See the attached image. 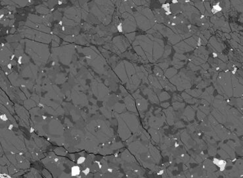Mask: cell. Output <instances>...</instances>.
Returning <instances> with one entry per match:
<instances>
[{"mask_svg":"<svg viewBox=\"0 0 243 178\" xmlns=\"http://www.w3.org/2000/svg\"><path fill=\"white\" fill-rule=\"evenodd\" d=\"M120 116L126 123L132 133H135L138 132L139 125V120L137 115L125 111Z\"/></svg>","mask_w":243,"mask_h":178,"instance_id":"cell-1","label":"cell"},{"mask_svg":"<svg viewBox=\"0 0 243 178\" xmlns=\"http://www.w3.org/2000/svg\"><path fill=\"white\" fill-rule=\"evenodd\" d=\"M117 119H118V134L122 140H125L126 139H130L132 135V131L130 130V128L125 123V121L123 120L119 114H116Z\"/></svg>","mask_w":243,"mask_h":178,"instance_id":"cell-2","label":"cell"},{"mask_svg":"<svg viewBox=\"0 0 243 178\" xmlns=\"http://www.w3.org/2000/svg\"><path fill=\"white\" fill-rule=\"evenodd\" d=\"M232 89H233V96L235 98H241L242 96V85L239 83L237 77L231 75Z\"/></svg>","mask_w":243,"mask_h":178,"instance_id":"cell-3","label":"cell"},{"mask_svg":"<svg viewBox=\"0 0 243 178\" xmlns=\"http://www.w3.org/2000/svg\"><path fill=\"white\" fill-rule=\"evenodd\" d=\"M114 71H115L116 74L118 76V77L120 79V80L123 83H127V81H128V77L126 71H125V68L124 63H120L115 67V69H114Z\"/></svg>","mask_w":243,"mask_h":178,"instance_id":"cell-4","label":"cell"},{"mask_svg":"<svg viewBox=\"0 0 243 178\" xmlns=\"http://www.w3.org/2000/svg\"><path fill=\"white\" fill-rule=\"evenodd\" d=\"M136 100V106L137 108L141 113L145 111L148 108V102L141 96L140 94L137 95V97H135Z\"/></svg>","mask_w":243,"mask_h":178,"instance_id":"cell-5","label":"cell"},{"mask_svg":"<svg viewBox=\"0 0 243 178\" xmlns=\"http://www.w3.org/2000/svg\"><path fill=\"white\" fill-rule=\"evenodd\" d=\"M148 147L149 152H150L151 156L154 160V162L156 163V164H159L161 161V155L158 150L151 144H149Z\"/></svg>","mask_w":243,"mask_h":178,"instance_id":"cell-6","label":"cell"},{"mask_svg":"<svg viewBox=\"0 0 243 178\" xmlns=\"http://www.w3.org/2000/svg\"><path fill=\"white\" fill-rule=\"evenodd\" d=\"M175 47V50L176 51V53H177V54H183V53L185 52H190L191 50H193L194 48L191 47L189 45H188L187 43H185V42H179V43L176 44Z\"/></svg>","mask_w":243,"mask_h":178,"instance_id":"cell-7","label":"cell"},{"mask_svg":"<svg viewBox=\"0 0 243 178\" xmlns=\"http://www.w3.org/2000/svg\"><path fill=\"white\" fill-rule=\"evenodd\" d=\"M125 102V105L126 106L127 110L128 111H132L133 113H137V111L136 110V107H135V104L134 100H133L132 96L130 94L126 96L124 99Z\"/></svg>","mask_w":243,"mask_h":178,"instance_id":"cell-8","label":"cell"},{"mask_svg":"<svg viewBox=\"0 0 243 178\" xmlns=\"http://www.w3.org/2000/svg\"><path fill=\"white\" fill-rule=\"evenodd\" d=\"M168 110H164L166 116V120L170 126H173L174 124V112L173 111V108H168Z\"/></svg>","mask_w":243,"mask_h":178,"instance_id":"cell-9","label":"cell"},{"mask_svg":"<svg viewBox=\"0 0 243 178\" xmlns=\"http://www.w3.org/2000/svg\"><path fill=\"white\" fill-rule=\"evenodd\" d=\"M149 81L152 84V86H153L155 89H159V90L162 89V87L161 86V83H160L158 78L156 77L154 75H149Z\"/></svg>","mask_w":243,"mask_h":178,"instance_id":"cell-10","label":"cell"},{"mask_svg":"<svg viewBox=\"0 0 243 178\" xmlns=\"http://www.w3.org/2000/svg\"><path fill=\"white\" fill-rule=\"evenodd\" d=\"M194 115H195V112H194L193 109H192L190 106H187L185 110V111H184V116L186 118H187L188 120L191 121L194 119Z\"/></svg>","mask_w":243,"mask_h":178,"instance_id":"cell-11","label":"cell"},{"mask_svg":"<svg viewBox=\"0 0 243 178\" xmlns=\"http://www.w3.org/2000/svg\"><path fill=\"white\" fill-rule=\"evenodd\" d=\"M149 134L151 135L152 139L154 140V142L158 143L160 142V135L158 131H157L156 129L151 128L149 129Z\"/></svg>","mask_w":243,"mask_h":178,"instance_id":"cell-12","label":"cell"},{"mask_svg":"<svg viewBox=\"0 0 243 178\" xmlns=\"http://www.w3.org/2000/svg\"><path fill=\"white\" fill-rule=\"evenodd\" d=\"M82 169L78 164H75L71 168V176L72 177H79L81 174Z\"/></svg>","mask_w":243,"mask_h":178,"instance_id":"cell-13","label":"cell"},{"mask_svg":"<svg viewBox=\"0 0 243 178\" xmlns=\"http://www.w3.org/2000/svg\"><path fill=\"white\" fill-rule=\"evenodd\" d=\"M177 70L176 69L175 67H171V68L168 69L165 71L164 77L169 80L170 79H171L172 77H173V76L175 75L176 74H177Z\"/></svg>","mask_w":243,"mask_h":178,"instance_id":"cell-14","label":"cell"},{"mask_svg":"<svg viewBox=\"0 0 243 178\" xmlns=\"http://www.w3.org/2000/svg\"><path fill=\"white\" fill-rule=\"evenodd\" d=\"M126 106L124 104L116 103L114 105V111L118 113H122L126 111Z\"/></svg>","mask_w":243,"mask_h":178,"instance_id":"cell-15","label":"cell"},{"mask_svg":"<svg viewBox=\"0 0 243 178\" xmlns=\"http://www.w3.org/2000/svg\"><path fill=\"white\" fill-rule=\"evenodd\" d=\"M204 168L208 172H213L216 170V167L215 166L214 164L212 162L209 160H207L206 161H205Z\"/></svg>","mask_w":243,"mask_h":178,"instance_id":"cell-16","label":"cell"},{"mask_svg":"<svg viewBox=\"0 0 243 178\" xmlns=\"http://www.w3.org/2000/svg\"><path fill=\"white\" fill-rule=\"evenodd\" d=\"M25 177H42L40 174H39V171L37 170L35 168H31L30 172L28 173L25 175Z\"/></svg>","mask_w":243,"mask_h":178,"instance_id":"cell-17","label":"cell"},{"mask_svg":"<svg viewBox=\"0 0 243 178\" xmlns=\"http://www.w3.org/2000/svg\"><path fill=\"white\" fill-rule=\"evenodd\" d=\"M54 152L56 155L59 156H65L68 155V151L64 147H57L54 149Z\"/></svg>","mask_w":243,"mask_h":178,"instance_id":"cell-18","label":"cell"},{"mask_svg":"<svg viewBox=\"0 0 243 178\" xmlns=\"http://www.w3.org/2000/svg\"><path fill=\"white\" fill-rule=\"evenodd\" d=\"M186 92L193 97H199L202 94V90H199V89H194V90L187 89Z\"/></svg>","mask_w":243,"mask_h":178,"instance_id":"cell-19","label":"cell"},{"mask_svg":"<svg viewBox=\"0 0 243 178\" xmlns=\"http://www.w3.org/2000/svg\"><path fill=\"white\" fill-rule=\"evenodd\" d=\"M184 42L187 44L188 45H189L191 47L193 48L197 47V42L196 40V39L194 38L193 36H191V37H189V38L185 39Z\"/></svg>","mask_w":243,"mask_h":178,"instance_id":"cell-20","label":"cell"},{"mask_svg":"<svg viewBox=\"0 0 243 178\" xmlns=\"http://www.w3.org/2000/svg\"><path fill=\"white\" fill-rule=\"evenodd\" d=\"M210 44H212V46H213V48H215L216 50H217L218 51L221 52V50H222V49H221V47L220 46V43H219V42L217 40H216L214 37H212V38H210Z\"/></svg>","mask_w":243,"mask_h":178,"instance_id":"cell-21","label":"cell"},{"mask_svg":"<svg viewBox=\"0 0 243 178\" xmlns=\"http://www.w3.org/2000/svg\"><path fill=\"white\" fill-rule=\"evenodd\" d=\"M158 98H159V100L161 101H163V100H167L168 99H170V96L169 94H168L166 92H159L158 93Z\"/></svg>","mask_w":243,"mask_h":178,"instance_id":"cell-22","label":"cell"},{"mask_svg":"<svg viewBox=\"0 0 243 178\" xmlns=\"http://www.w3.org/2000/svg\"><path fill=\"white\" fill-rule=\"evenodd\" d=\"M185 104L184 103H181L180 102H174L173 104V108L175 110L177 111V110H180V109H182L183 108H185Z\"/></svg>","mask_w":243,"mask_h":178,"instance_id":"cell-23","label":"cell"},{"mask_svg":"<svg viewBox=\"0 0 243 178\" xmlns=\"http://www.w3.org/2000/svg\"><path fill=\"white\" fill-rule=\"evenodd\" d=\"M171 47L170 46H167L164 47V53H163V58H166L169 56V55L171 54Z\"/></svg>","mask_w":243,"mask_h":178,"instance_id":"cell-24","label":"cell"},{"mask_svg":"<svg viewBox=\"0 0 243 178\" xmlns=\"http://www.w3.org/2000/svg\"><path fill=\"white\" fill-rule=\"evenodd\" d=\"M42 174H43V177H53V176H52L51 174H50L49 171H48V169H44L42 170Z\"/></svg>","mask_w":243,"mask_h":178,"instance_id":"cell-25","label":"cell"},{"mask_svg":"<svg viewBox=\"0 0 243 178\" xmlns=\"http://www.w3.org/2000/svg\"><path fill=\"white\" fill-rule=\"evenodd\" d=\"M218 153H219V155H220L223 158H227V159L230 158L229 156L228 155V153H227L225 150H220L218 151Z\"/></svg>","mask_w":243,"mask_h":178,"instance_id":"cell-26","label":"cell"},{"mask_svg":"<svg viewBox=\"0 0 243 178\" xmlns=\"http://www.w3.org/2000/svg\"><path fill=\"white\" fill-rule=\"evenodd\" d=\"M161 106L164 107V108H168L170 107V103L166 102V103H162Z\"/></svg>","mask_w":243,"mask_h":178,"instance_id":"cell-27","label":"cell"}]
</instances>
